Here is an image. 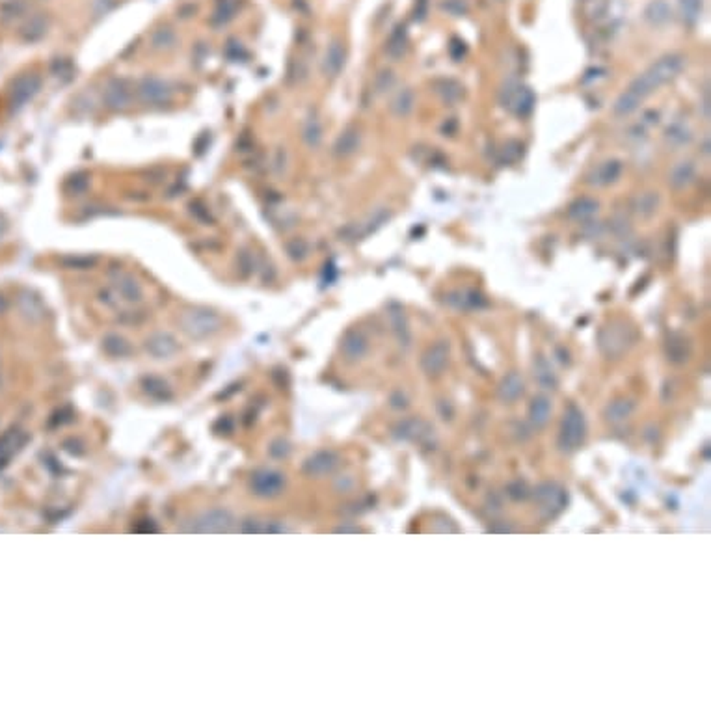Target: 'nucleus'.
I'll return each instance as SVG.
<instances>
[{
    "mask_svg": "<svg viewBox=\"0 0 711 711\" xmlns=\"http://www.w3.org/2000/svg\"><path fill=\"white\" fill-rule=\"evenodd\" d=\"M239 6H241V0H217V6H214L210 23L214 26L228 25L229 21L235 17Z\"/></svg>",
    "mask_w": 711,
    "mask_h": 711,
    "instance_id": "393cba45",
    "label": "nucleus"
},
{
    "mask_svg": "<svg viewBox=\"0 0 711 711\" xmlns=\"http://www.w3.org/2000/svg\"><path fill=\"white\" fill-rule=\"evenodd\" d=\"M137 97L148 106H164L174 99V88L159 77H143L134 86Z\"/></svg>",
    "mask_w": 711,
    "mask_h": 711,
    "instance_id": "20e7f679",
    "label": "nucleus"
},
{
    "mask_svg": "<svg viewBox=\"0 0 711 711\" xmlns=\"http://www.w3.org/2000/svg\"><path fill=\"white\" fill-rule=\"evenodd\" d=\"M499 395H501V399L505 402H512L520 395H523V380L520 378V374L510 372V374L503 380L501 388H499Z\"/></svg>",
    "mask_w": 711,
    "mask_h": 711,
    "instance_id": "2f4dec72",
    "label": "nucleus"
},
{
    "mask_svg": "<svg viewBox=\"0 0 711 711\" xmlns=\"http://www.w3.org/2000/svg\"><path fill=\"white\" fill-rule=\"evenodd\" d=\"M415 106V93L410 88H402L397 92V95L391 101V112L397 118H406L414 112Z\"/></svg>",
    "mask_w": 711,
    "mask_h": 711,
    "instance_id": "b1692460",
    "label": "nucleus"
},
{
    "mask_svg": "<svg viewBox=\"0 0 711 711\" xmlns=\"http://www.w3.org/2000/svg\"><path fill=\"white\" fill-rule=\"evenodd\" d=\"M272 168L278 175H281L287 170V151H285V148H278L274 151Z\"/></svg>",
    "mask_w": 711,
    "mask_h": 711,
    "instance_id": "c03bdc74",
    "label": "nucleus"
},
{
    "mask_svg": "<svg viewBox=\"0 0 711 711\" xmlns=\"http://www.w3.org/2000/svg\"><path fill=\"white\" fill-rule=\"evenodd\" d=\"M345 62H347V49H345V45L341 43L339 39H335V41L328 45V49L324 52L322 73L326 74L328 79H335V77H339V73L345 68Z\"/></svg>",
    "mask_w": 711,
    "mask_h": 711,
    "instance_id": "f8f14e48",
    "label": "nucleus"
},
{
    "mask_svg": "<svg viewBox=\"0 0 711 711\" xmlns=\"http://www.w3.org/2000/svg\"><path fill=\"white\" fill-rule=\"evenodd\" d=\"M449 302L457 306L458 310H481L486 306L483 294L475 291H458L449 297Z\"/></svg>",
    "mask_w": 711,
    "mask_h": 711,
    "instance_id": "a878e982",
    "label": "nucleus"
},
{
    "mask_svg": "<svg viewBox=\"0 0 711 711\" xmlns=\"http://www.w3.org/2000/svg\"><path fill=\"white\" fill-rule=\"evenodd\" d=\"M631 410H633V404L630 401H617L607 406L605 417L611 423H619L631 414Z\"/></svg>",
    "mask_w": 711,
    "mask_h": 711,
    "instance_id": "4c0bfd02",
    "label": "nucleus"
},
{
    "mask_svg": "<svg viewBox=\"0 0 711 711\" xmlns=\"http://www.w3.org/2000/svg\"><path fill=\"white\" fill-rule=\"evenodd\" d=\"M691 138H693L691 129H689V125L683 123V121H674V123H670L667 129H665V140H667L670 146H674V148L687 146V143L691 142Z\"/></svg>",
    "mask_w": 711,
    "mask_h": 711,
    "instance_id": "cd10ccee",
    "label": "nucleus"
},
{
    "mask_svg": "<svg viewBox=\"0 0 711 711\" xmlns=\"http://www.w3.org/2000/svg\"><path fill=\"white\" fill-rule=\"evenodd\" d=\"M624 164L617 159H609V161L601 162L600 166L594 168V172L588 175V185L592 186H609L617 183L622 175Z\"/></svg>",
    "mask_w": 711,
    "mask_h": 711,
    "instance_id": "4468645a",
    "label": "nucleus"
},
{
    "mask_svg": "<svg viewBox=\"0 0 711 711\" xmlns=\"http://www.w3.org/2000/svg\"><path fill=\"white\" fill-rule=\"evenodd\" d=\"M190 209H192V214H196V218H198V220H203V222H207V223H209L210 220H212V218H210V214H209V210L205 209V207L201 203H192Z\"/></svg>",
    "mask_w": 711,
    "mask_h": 711,
    "instance_id": "de8ad7c7",
    "label": "nucleus"
},
{
    "mask_svg": "<svg viewBox=\"0 0 711 711\" xmlns=\"http://www.w3.org/2000/svg\"><path fill=\"white\" fill-rule=\"evenodd\" d=\"M683 66H685V58L681 54L663 56L656 63H652L643 74H639L637 79L631 82L628 90L637 93L639 97L644 101L656 90L665 86L667 82L674 81L676 77L681 73Z\"/></svg>",
    "mask_w": 711,
    "mask_h": 711,
    "instance_id": "f257e3e1",
    "label": "nucleus"
},
{
    "mask_svg": "<svg viewBox=\"0 0 711 711\" xmlns=\"http://www.w3.org/2000/svg\"><path fill=\"white\" fill-rule=\"evenodd\" d=\"M393 84H395V74H393L391 69L382 71V73L377 77V81H374V88H377L378 93L390 92L391 88H393Z\"/></svg>",
    "mask_w": 711,
    "mask_h": 711,
    "instance_id": "79ce46f5",
    "label": "nucleus"
},
{
    "mask_svg": "<svg viewBox=\"0 0 711 711\" xmlns=\"http://www.w3.org/2000/svg\"><path fill=\"white\" fill-rule=\"evenodd\" d=\"M438 93L439 97L443 99V103L447 105H454L457 101H460L462 93H464V88L462 84L452 79H443V81L438 82Z\"/></svg>",
    "mask_w": 711,
    "mask_h": 711,
    "instance_id": "72a5a7b5",
    "label": "nucleus"
},
{
    "mask_svg": "<svg viewBox=\"0 0 711 711\" xmlns=\"http://www.w3.org/2000/svg\"><path fill=\"white\" fill-rule=\"evenodd\" d=\"M177 43V34L170 26H161L151 34V47L155 50H170Z\"/></svg>",
    "mask_w": 711,
    "mask_h": 711,
    "instance_id": "473e14b6",
    "label": "nucleus"
},
{
    "mask_svg": "<svg viewBox=\"0 0 711 711\" xmlns=\"http://www.w3.org/2000/svg\"><path fill=\"white\" fill-rule=\"evenodd\" d=\"M644 15L648 19L652 25H665L670 21V6H668L665 0H652L646 10H644Z\"/></svg>",
    "mask_w": 711,
    "mask_h": 711,
    "instance_id": "c756f323",
    "label": "nucleus"
},
{
    "mask_svg": "<svg viewBox=\"0 0 711 711\" xmlns=\"http://www.w3.org/2000/svg\"><path fill=\"white\" fill-rule=\"evenodd\" d=\"M103 348L114 358H123V356L130 352V345L127 343V339H123L118 334L106 335L105 339H103Z\"/></svg>",
    "mask_w": 711,
    "mask_h": 711,
    "instance_id": "f704fd0d",
    "label": "nucleus"
},
{
    "mask_svg": "<svg viewBox=\"0 0 711 711\" xmlns=\"http://www.w3.org/2000/svg\"><path fill=\"white\" fill-rule=\"evenodd\" d=\"M114 6H116V0H95L93 2V8H95V12L99 13V15L108 13Z\"/></svg>",
    "mask_w": 711,
    "mask_h": 711,
    "instance_id": "09e8293b",
    "label": "nucleus"
},
{
    "mask_svg": "<svg viewBox=\"0 0 711 711\" xmlns=\"http://www.w3.org/2000/svg\"><path fill=\"white\" fill-rule=\"evenodd\" d=\"M529 415H531V421L534 427H544L545 423L550 421L551 415V402L548 397H534V401L531 404V410H529Z\"/></svg>",
    "mask_w": 711,
    "mask_h": 711,
    "instance_id": "c85d7f7f",
    "label": "nucleus"
},
{
    "mask_svg": "<svg viewBox=\"0 0 711 711\" xmlns=\"http://www.w3.org/2000/svg\"><path fill=\"white\" fill-rule=\"evenodd\" d=\"M449 354H451L449 343L447 341H438L436 345H432L427 352L423 354L421 369L428 377H439L441 372L445 371L447 363H449Z\"/></svg>",
    "mask_w": 711,
    "mask_h": 711,
    "instance_id": "9d476101",
    "label": "nucleus"
},
{
    "mask_svg": "<svg viewBox=\"0 0 711 711\" xmlns=\"http://www.w3.org/2000/svg\"><path fill=\"white\" fill-rule=\"evenodd\" d=\"M6 308H8L6 298H4V297H2V294H0V313H4V311H6Z\"/></svg>",
    "mask_w": 711,
    "mask_h": 711,
    "instance_id": "3c124183",
    "label": "nucleus"
},
{
    "mask_svg": "<svg viewBox=\"0 0 711 711\" xmlns=\"http://www.w3.org/2000/svg\"><path fill=\"white\" fill-rule=\"evenodd\" d=\"M641 105H643V99L639 97L637 93H633L631 90H625L624 93H620L619 99L614 101L612 112H614L617 116H620V118H625V116H630V114H633L635 110H639V106Z\"/></svg>",
    "mask_w": 711,
    "mask_h": 711,
    "instance_id": "bb28decb",
    "label": "nucleus"
},
{
    "mask_svg": "<svg viewBox=\"0 0 711 711\" xmlns=\"http://www.w3.org/2000/svg\"><path fill=\"white\" fill-rule=\"evenodd\" d=\"M88 185H90V181H88V175H84V174L74 175L73 179L68 183V186L74 192V194H82V192L88 188Z\"/></svg>",
    "mask_w": 711,
    "mask_h": 711,
    "instance_id": "49530a36",
    "label": "nucleus"
},
{
    "mask_svg": "<svg viewBox=\"0 0 711 711\" xmlns=\"http://www.w3.org/2000/svg\"><path fill=\"white\" fill-rule=\"evenodd\" d=\"M63 265H68L69 268H90V266H93L95 263H97V259L95 257H84V255H77V257H66V259L62 261Z\"/></svg>",
    "mask_w": 711,
    "mask_h": 711,
    "instance_id": "37998d69",
    "label": "nucleus"
},
{
    "mask_svg": "<svg viewBox=\"0 0 711 711\" xmlns=\"http://www.w3.org/2000/svg\"><path fill=\"white\" fill-rule=\"evenodd\" d=\"M680 8L685 21L697 23L700 19V13H702V8H704V2L702 0H680Z\"/></svg>",
    "mask_w": 711,
    "mask_h": 711,
    "instance_id": "58836bf2",
    "label": "nucleus"
},
{
    "mask_svg": "<svg viewBox=\"0 0 711 711\" xmlns=\"http://www.w3.org/2000/svg\"><path fill=\"white\" fill-rule=\"evenodd\" d=\"M534 497L540 503V510L548 514V516H553V514L559 512L564 507V501H566L564 490L551 483L538 486L537 492H534Z\"/></svg>",
    "mask_w": 711,
    "mask_h": 711,
    "instance_id": "9b49d317",
    "label": "nucleus"
},
{
    "mask_svg": "<svg viewBox=\"0 0 711 711\" xmlns=\"http://www.w3.org/2000/svg\"><path fill=\"white\" fill-rule=\"evenodd\" d=\"M41 84H43V81L37 73L19 74L10 88V105H12L13 110H21L23 106L28 105L39 93Z\"/></svg>",
    "mask_w": 711,
    "mask_h": 711,
    "instance_id": "0eeeda50",
    "label": "nucleus"
},
{
    "mask_svg": "<svg viewBox=\"0 0 711 711\" xmlns=\"http://www.w3.org/2000/svg\"><path fill=\"white\" fill-rule=\"evenodd\" d=\"M633 343V330L625 322H611L600 332V348L607 356H620Z\"/></svg>",
    "mask_w": 711,
    "mask_h": 711,
    "instance_id": "39448f33",
    "label": "nucleus"
},
{
    "mask_svg": "<svg viewBox=\"0 0 711 711\" xmlns=\"http://www.w3.org/2000/svg\"><path fill=\"white\" fill-rule=\"evenodd\" d=\"M359 142H361V134H359L358 127L350 125V127H347V129L343 130L339 137H337V140H335L334 153L337 157H341V159H343V157L354 155V153L358 151Z\"/></svg>",
    "mask_w": 711,
    "mask_h": 711,
    "instance_id": "6ab92c4d",
    "label": "nucleus"
},
{
    "mask_svg": "<svg viewBox=\"0 0 711 711\" xmlns=\"http://www.w3.org/2000/svg\"><path fill=\"white\" fill-rule=\"evenodd\" d=\"M49 25L50 21L45 13H34L32 17L26 19L25 25L21 26L19 36H21V39L26 41V43H34V41H39V39L47 34Z\"/></svg>",
    "mask_w": 711,
    "mask_h": 711,
    "instance_id": "dca6fc26",
    "label": "nucleus"
},
{
    "mask_svg": "<svg viewBox=\"0 0 711 711\" xmlns=\"http://www.w3.org/2000/svg\"><path fill=\"white\" fill-rule=\"evenodd\" d=\"M367 350H369V341L359 330H350L341 341V352L348 361H358L367 354Z\"/></svg>",
    "mask_w": 711,
    "mask_h": 711,
    "instance_id": "2eb2a0df",
    "label": "nucleus"
},
{
    "mask_svg": "<svg viewBox=\"0 0 711 711\" xmlns=\"http://www.w3.org/2000/svg\"><path fill=\"white\" fill-rule=\"evenodd\" d=\"M134 86L127 79H112L103 90V105L110 112H125L134 101Z\"/></svg>",
    "mask_w": 711,
    "mask_h": 711,
    "instance_id": "423d86ee",
    "label": "nucleus"
},
{
    "mask_svg": "<svg viewBox=\"0 0 711 711\" xmlns=\"http://www.w3.org/2000/svg\"><path fill=\"white\" fill-rule=\"evenodd\" d=\"M239 265H241V268H244L248 272H252V268H254V257H252V254L250 252H241V255H239Z\"/></svg>",
    "mask_w": 711,
    "mask_h": 711,
    "instance_id": "8fccbe9b",
    "label": "nucleus"
},
{
    "mask_svg": "<svg viewBox=\"0 0 711 711\" xmlns=\"http://www.w3.org/2000/svg\"><path fill=\"white\" fill-rule=\"evenodd\" d=\"M19 310H21L23 317H26L32 322L41 321L45 315L43 303L30 291H23L19 294Z\"/></svg>",
    "mask_w": 711,
    "mask_h": 711,
    "instance_id": "412c9836",
    "label": "nucleus"
},
{
    "mask_svg": "<svg viewBox=\"0 0 711 711\" xmlns=\"http://www.w3.org/2000/svg\"><path fill=\"white\" fill-rule=\"evenodd\" d=\"M657 207H659V194L657 192H643V194H637L631 201V209L641 218L654 217Z\"/></svg>",
    "mask_w": 711,
    "mask_h": 711,
    "instance_id": "5701e85b",
    "label": "nucleus"
},
{
    "mask_svg": "<svg viewBox=\"0 0 711 711\" xmlns=\"http://www.w3.org/2000/svg\"><path fill=\"white\" fill-rule=\"evenodd\" d=\"M146 350L155 359H168L172 358L174 354H177L179 345H177L174 335L166 334V332H159V334H153L146 341Z\"/></svg>",
    "mask_w": 711,
    "mask_h": 711,
    "instance_id": "ddd939ff",
    "label": "nucleus"
},
{
    "mask_svg": "<svg viewBox=\"0 0 711 711\" xmlns=\"http://www.w3.org/2000/svg\"><path fill=\"white\" fill-rule=\"evenodd\" d=\"M694 175H697V168H694L693 162L681 161L670 170V174H668V185L672 186L674 190H681V188H685V186H689L693 183Z\"/></svg>",
    "mask_w": 711,
    "mask_h": 711,
    "instance_id": "aec40b11",
    "label": "nucleus"
},
{
    "mask_svg": "<svg viewBox=\"0 0 711 711\" xmlns=\"http://www.w3.org/2000/svg\"><path fill=\"white\" fill-rule=\"evenodd\" d=\"M499 2H503V0H499Z\"/></svg>",
    "mask_w": 711,
    "mask_h": 711,
    "instance_id": "603ef678",
    "label": "nucleus"
},
{
    "mask_svg": "<svg viewBox=\"0 0 711 711\" xmlns=\"http://www.w3.org/2000/svg\"><path fill=\"white\" fill-rule=\"evenodd\" d=\"M308 252H310V246H308V242L303 241V239H292V241L287 242V254H289L291 259H306V257H308Z\"/></svg>",
    "mask_w": 711,
    "mask_h": 711,
    "instance_id": "ea45409f",
    "label": "nucleus"
},
{
    "mask_svg": "<svg viewBox=\"0 0 711 711\" xmlns=\"http://www.w3.org/2000/svg\"><path fill=\"white\" fill-rule=\"evenodd\" d=\"M23 10H25V4H23V0H10V2H6V4H4V17H6V19L17 17V15H21V13H23Z\"/></svg>",
    "mask_w": 711,
    "mask_h": 711,
    "instance_id": "a18cd8bd",
    "label": "nucleus"
},
{
    "mask_svg": "<svg viewBox=\"0 0 711 711\" xmlns=\"http://www.w3.org/2000/svg\"><path fill=\"white\" fill-rule=\"evenodd\" d=\"M587 436V425L583 412L577 406H570L561 423V432H559V447L561 451L572 452L579 449Z\"/></svg>",
    "mask_w": 711,
    "mask_h": 711,
    "instance_id": "7ed1b4c3",
    "label": "nucleus"
},
{
    "mask_svg": "<svg viewBox=\"0 0 711 711\" xmlns=\"http://www.w3.org/2000/svg\"><path fill=\"white\" fill-rule=\"evenodd\" d=\"M302 138L308 148L317 149L319 146H321L322 125H321V119L317 118V116H310V118L306 119V123H303V129H302Z\"/></svg>",
    "mask_w": 711,
    "mask_h": 711,
    "instance_id": "7c9ffc66",
    "label": "nucleus"
},
{
    "mask_svg": "<svg viewBox=\"0 0 711 711\" xmlns=\"http://www.w3.org/2000/svg\"><path fill=\"white\" fill-rule=\"evenodd\" d=\"M110 289L116 292V297L121 298L127 303H140L143 300V289L132 274L125 272L121 268L110 270Z\"/></svg>",
    "mask_w": 711,
    "mask_h": 711,
    "instance_id": "1a4fd4ad",
    "label": "nucleus"
},
{
    "mask_svg": "<svg viewBox=\"0 0 711 711\" xmlns=\"http://www.w3.org/2000/svg\"><path fill=\"white\" fill-rule=\"evenodd\" d=\"M337 464H339V458H337L335 452L321 451L306 462V468H303V470H306V473H310V475L321 477L326 475V473H332V471L337 468Z\"/></svg>",
    "mask_w": 711,
    "mask_h": 711,
    "instance_id": "f3484780",
    "label": "nucleus"
},
{
    "mask_svg": "<svg viewBox=\"0 0 711 711\" xmlns=\"http://www.w3.org/2000/svg\"><path fill=\"white\" fill-rule=\"evenodd\" d=\"M391 324L395 326V334H397V337H399V341H401V345L408 347L410 345V328H408V322H406V317H404V313H402L401 310L391 311Z\"/></svg>",
    "mask_w": 711,
    "mask_h": 711,
    "instance_id": "e433bc0d",
    "label": "nucleus"
},
{
    "mask_svg": "<svg viewBox=\"0 0 711 711\" xmlns=\"http://www.w3.org/2000/svg\"><path fill=\"white\" fill-rule=\"evenodd\" d=\"M441 8H443L449 15H452V17H462V15H465V13L470 12V6H468L465 0H445V2L441 4Z\"/></svg>",
    "mask_w": 711,
    "mask_h": 711,
    "instance_id": "a19ab883",
    "label": "nucleus"
},
{
    "mask_svg": "<svg viewBox=\"0 0 711 711\" xmlns=\"http://www.w3.org/2000/svg\"><path fill=\"white\" fill-rule=\"evenodd\" d=\"M252 484L255 486V494L268 497V495L279 494V490L283 488L285 479L279 473H276V471H261V473L255 475Z\"/></svg>",
    "mask_w": 711,
    "mask_h": 711,
    "instance_id": "a211bd4d",
    "label": "nucleus"
},
{
    "mask_svg": "<svg viewBox=\"0 0 711 711\" xmlns=\"http://www.w3.org/2000/svg\"><path fill=\"white\" fill-rule=\"evenodd\" d=\"M406 39H408V37H406V26L399 25L390 36V39H388V47H385L388 54H390L391 58H399V56L404 52Z\"/></svg>",
    "mask_w": 711,
    "mask_h": 711,
    "instance_id": "c9c22d12",
    "label": "nucleus"
},
{
    "mask_svg": "<svg viewBox=\"0 0 711 711\" xmlns=\"http://www.w3.org/2000/svg\"><path fill=\"white\" fill-rule=\"evenodd\" d=\"M598 210H600V203L594 198L585 196V198L575 199L574 203L570 205L568 217L575 220V222H587V220L598 214Z\"/></svg>",
    "mask_w": 711,
    "mask_h": 711,
    "instance_id": "4be33fe9",
    "label": "nucleus"
},
{
    "mask_svg": "<svg viewBox=\"0 0 711 711\" xmlns=\"http://www.w3.org/2000/svg\"><path fill=\"white\" fill-rule=\"evenodd\" d=\"M181 328L194 339H205L220 332L222 328V317L217 311L207 310V308H190L183 311L179 319Z\"/></svg>",
    "mask_w": 711,
    "mask_h": 711,
    "instance_id": "f03ea898",
    "label": "nucleus"
},
{
    "mask_svg": "<svg viewBox=\"0 0 711 711\" xmlns=\"http://www.w3.org/2000/svg\"><path fill=\"white\" fill-rule=\"evenodd\" d=\"M534 93L529 86L521 84H508L501 92V103L505 108L514 112L516 116H529L534 108Z\"/></svg>",
    "mask_w": 711,
    "mask_h": 711,
    "instance_id": "6e6552de",
    "label": "nucleus"
}]
</instances>
